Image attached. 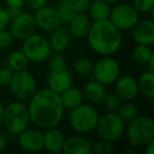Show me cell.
<instances>
[{
	"instance_id": "d4e9b609",
	"label": "cell",
	"mask_w": 154,
	"mask_h": 154,
	"mask_svg": "<svg viewBox=\"0 0 154 154\" xmlns=\"http://www.w3.org/2000/svg\"><path fill=\"white\" fill-rule=\"evenodd\" d=\"M29 59L21 50H15L9 55L8 58V64L9 68L13 72H18V71L26 70L29 66Z\"/></svg>"
},
{
	"instance_id": "5b68a950",
	"label": "cell",
	"mask_w": 154,
	"mask_h": 154,
	"mask_svg": "<svg viewBox=\"0 0 154 154\" xmlns=\"http://www.w3.org/2000/svg\"><path fill=\"white\" fill-rule=\"evenodd\" d=\"M99 118L98 111L91 103H84L70 110L69 125L78 134H87L95 130Z\"/></svg>"
},
{
	"instance_id": "30bf717a",
	"label": "cell",
	"mask_w": 154,
	"mask_h": 154,
	"mask_svg": "<svg viewBox=\"0 0 154 154\" xmlns=\"http://www.w3.org/2000/svg\"><path fill=\"white\" fill-rule=\"evenodd\" d=\"M93 78L103 86H111L120 76V66L111 56H103L93 66Z\"/></svg>"
},
{
	"instance_id": "44dd1931",
	"label": "cell",
	"mask_w": 154,
	"mask_h": 154,
	"mask_svg": "<svg viewBox=\"0 0 154 154\" xmlns=\"http://www.w3.org/2000/svg\"><path fill=\"white\" fill-rule=\"evenodd\" d=\"M49 43L54 53H62L70 45V33L68 30L58 28L50 32Z\"/></svg>"
},
{
	"instance_id": "d6a6232c",
	"label": "cell",
	"mask_w": 154,
	"mask_h": 154,
	"mask_svg": "<svg viewBox=\"0 0 154 154\" xmlns=\"http://www.w3.org/2000/svg\"><path fill=\"white\" fill-rule=\"evenodd\" d=\"M113 151V146H112V143H110V141L100 139V140L96 141L95 143H92V153L108 154L112 153Z\"/></svg>"
},
{
	"instance_id": "8fae6325",
	"label": "cell",
	"mask_w": 154,
	"mask_h": 154,
	"mask_svg": "<svg viewBox=\"0 0 154 154\" xmlns=\"http://www.w3.org/2000/svg\"><path fill=\"white\" fill-rule=\"evenodd\" d=\"M9 31L16 40H24L29 36L33 35L36 31L34 16L28 12L18 14L16 17L12 18L9 24Z\"/></svg>"
},
{
	"instance_id": "ffe728a7",
	"label": "cell",
	"mask_w": 154,
	"mask_h": 154,
	"mask_svg": "<svg viewBox=\"0 0 154 154\" xmlns=\"http://www.w3.org/2000/svg\"><path fill=\"white\" fill-rule=\"evenodd\" d=\"M82 91L85 99H87L91 105L103 103V100L106 96V93H107L106 86H103V84H100L95 79L87 82Z\"/></svg>"
},
{
	"instance_id": "ee69618b",
	"label": "cell",
	"mask_w": 154,
	"mask_h": 154,
	"mask_svg": "<svg viewBox=\"0 0 154 154\" xmlns=\"http://www.w3.org/2000/svg\"><path fill=\"white\" fill-rule=\"evenodd\" d=\"M3 109H5V105L1 100H0V125L2 122V114H3Z\"/></svg>"
},
{
	"instance_id": "f1b7e54d",
	"label": "cell",
	"mask_w": 154,
	"mask_h": 154,
	"mask_svg": "<svg viewBox=\"0 0 154 154\" xmlns=\"http://www.w3.org/2000/svg\"><path fill=\"white\" fill-rule=\"evenodd\" d=\"M116 113L118 114L120 118L125 122V124H128L131 120L134 119L136 116H138V109L131 101H124L120 103L119 108L117 109Z\"/></svg>"
},
{
	"instance_id": "cb8c5ba5",
	"label": "cell",
	"mask_w": 154,
	"mask_h": 154,
	"mask_svg": "<svg viewBox=\"0 0 154 154\" xmlns=\"http://www.w3.org/2000/svg\"><path fill=\"white\" fill-rule=\"evenodd\" d=\"M137 87H138V93L146 97V98L153 99L154 98V72L152 71H146L145 73L139 76L137 79Z\"/></svg>"
},
{
	"instance_id": "60d3db41",
	"label": "cell",
	"mask_w": 154,
	"mask_h": 154,
	"mask_svg": "<svg viewBox=\"0 0 154 154\" xmlns=\"http://www.w3.org/2000/svg\"><path fill=\"white\" fill-rule=\"evenodd\" d=\"M7 146H8L7 137H5L2 133H0V153L7 149Z\"/></svg>"
},
{
	"instance_id": "ba28073f",
	"label": "cell",
	"mask_w": 154,
	"mask_h": 154,
	"mask_svg": "<svg viewBox=\"0 0 154 154\" xmlns=\"http://www.w3.org/2000/svg\"><path fill=\"white\" fill-rule=\"evenodd\" d=\"M9 87L12 95L20 101L29 100L37 91L36 79L28 70L14 72Z\"/></svg>"
},
{
	"instance_id": "7bdbcfd3",
	"label": "cell",
	"mask_w": 154,
	"mask_h": 154,
	"mask_svg": "<svg viewBox=\"0 0 154 154\" xmlns=\"http://www.w3.org/2000/svg\"><path fill=\"white\" fill-rule=\"evenodd\" d=\"M146 66H148V69H149V71H152V72H154V55L152 56L151 58L149 59V61L147 62V64Z\"/></svg>"
},
{
	"instance_id": "484cf974",
	"label": "cell",
	"mask_w": 154,
	"mask_h": 154,
	"mask_svg": "<svg viewBox=\"0 0 154 154\" xmlns=\"http://www.w3.org/2000/svg\"><path fill=\"white\" fill-rule=\"evenodd\" d=\"M154 55L151 45H136L132 51V58L138 64H147L149 59Z\"/></svg>"
},
{
	"instance_id": "ac0fdd59",
	"label": "cell",
	"mask_w": 154,
	"mask_h": 154,
	"mask_svg": "<svg viewBox=\"0 0 154 154\" xmlns=\"http://www.w3.org/2000/svg\"><path fill=\"white\" fill-rule=\"evenodd\" d=\"M63 133L56 127L45 129L43 132V149L49 153H60L64 143Z\"/></svg>"
},
{
	"instance_id": "7402d4cb",
	"label": "cell",
	"mask_w": 154,
	"mask_h": 154,
	"mask_svg": "<svg viewBox=\"0 0 154 154\" xmlns=\"http://www.w3.org/2000/svg\"><path fill=\"white\" fill-rule=\"evenodd\" d=\"M59 95L64 110H72L82 105L85 101L82 91L72 86L66 90H64L63 92H61Z\"/></svg>"
},
{
	"instance_id": "ab89813d",
	"label": "cell",
	"mask_w": 154,
	"mask_h": 154,
	"mask_svg": "<svg viewBox=\"0 0 154 154\" xmlns=\"http://www.w3.org/2000/svg\"><path fill=\"white\" fill-rule=\"evenodd\" d=\"M8 7H15V8H23L26 5V0H5Z\"/></svg>"
},
{
	"instance_id": "3957f363",
	"label": "cell",
	"mask_w": 154,
	"mask_h": 154,
	"mask_svg": "<svg viewBox=\"0 0 154 154\" xmlns=\"http://www.w3.org/2000/svg\"><path fill=\"white\" fill-rule=\"evenodd\" d=\"M31 124L28 107L21 101H12L5 106L2 114V122L10 136H17L19 133L29 128Z\"/></svg>"
},
{
	"instance_id": "4fadbf2b",
	"label": "cell",
	"mask_w": 154,
	"mask_h": 154,
	"mask_svg": "<svg viewBox=\"0 0 154 154\" xmlns=\"http://www.w3.org/2000/svg\"><path fill=\"white\" fill-rule=\"evenodd\" d=\"M19 147L28 153H37L43 149V132L38 129L26 128L17 135Z\"/></svg>"
},
{
	"instance_id": "8992f818",
	"label": "cell",
	"mask_w": 154,
	"mask_h": 154,
	"mask_svg": "<svg viewBox=\"0 0 154 154\" xmlns=\"http://www.w3.org/2000/svg\"><path fill=\"white\" fill-rule=\"evenodd\" d=\"M125 129H126L125 122L118 116L116 112L113 111H109L103 116H99L95 127V131L99 138L110 143L119 140L124 135Z\"/></svg>"
},
{
	"instance_id": "f6af8a7d",
	"label": "cell",
	"mask_w": 154,
	"mask_h": 154,
	"mask_svg": "<svg viewBox=\"0 0 154 154\" xmlns=\"http://www.w3.org/2000/svg\"><path fill=\"white\" fill-rule=\"evenodd\" d=\"M103 1H106V2L110 3V5H116V3H118L120 1V0H103Z\"/></svg>"
},
{
	"instance_id": "9c48e42d",
	"label": "cell",
	"mask_w": 154,
	"mask_h": 154,
	"mask_svg": "<svg viewBox=\"0 0 154 154\" xmlns=\"http://www.w3.org/2000/svg\"><path fill=\"white\" fill-rule=\"evenodd\" d=\"M109 20L115 28L122 31H130L139 21V13L129 3H116L111 8Z\"/></svg>"
},
{
	"instance_id": "52a82bcc",
	"label": "cell",
	"mask_w": 154,
	"mask_h": 154,
	"mask_svg": "<svg viewBox=\"0 0 154 154\" xmlns=\"http://www.w3.org/2000/svg\"><path fill=\"white\" fill-rule=\"evenodd\" d=\"M21 51L28 57L29 61L35 63L47 61L50 55L53 53L48 38L36 33L22 40Z\"/></svg>"
},
{
	"instance_id": "4316f807",
	"label": "cell",
	"mask_w": 154,
	"mask_h": 154,
	"mask_svg": "<svg viewBox=\"0 0 154 154\" xmlns=\"http://www.w3.org/2000/svg\"><path fill=\"white\" fill-rule=\"evenodd\" d=\"M56 9L61 18L62 23H69L77 14L74 9L73 0H60Z\"/></svg>"
},
{
	"instance_id": "9a60e30c",
	"label": "cell",
	"mask_w": 154,
	"mask_h": 154,
	"mask_svg": "<svg viewBox=\"0 0 154 154\" xmlns=\"http://www.w3.org/2000/svg\"><path fill=\"white\" fill-rule=\"evenodd\" d=\"M132 37L136 45H152L154 43V22L152 19L139 20L132 29Z\"/></svg>"
},
{
	"instance_id": "5bb4252c",
	"label": "cell",
	"mask_w": 154,
	"mask_h": 154,
	"mask_svg": "<svg viewBox=\"0 0 154 154\" xmlns=\"http://www.w3.org/2000/svg\"><path fill=\"white\" fill-rule=\"evenodd\" d=\"M114 92L122 101H131L138 94L137 80L130 75H120L114 82Z\"/></svg>"
},
{
	"instance_id": "e575fe53",
	"label": "cell",
	"mask_w": 154,
	"mask_h": 154,
	"mask_svg": "<svg viewBox=\"0 0 154 154\" xmlns=\"http://www.w3.org/2000/svg\"><path fill=\"white\" fill-rule=\"evenodd\" d=\"M13 73L14 72L10 68L0 69V86L9 87L12 77H13Z\"/></svg>"
},
{
	"instance_id": "e0dca14e",
	"label": "cell",
	"mask_w": 154,
	"mask_h": 154,
	"mask_svg": "<svg viewBox=\"0 0 154 154\" xmlns=\"http://www.w3.org/2000/svg\"><path fill=\"white\" fill-rule=\"evenodd\" d=\"M66 154H91L92 143L82 134L66 137L62 151Z\"/></svg>"
},
{
	"instance_id": "7c38bea8",
	"label": "cell",
	"mask_w": 154,
	"mask_h": 154,
	"mask_svg": "<svg viewBox=\"0 0 154 154\" xmlns=\"http://www.w3.org/2000/svg\"><path fill=\"white\" fill-rule=\"evenodd\" d=\"M34 20L36 28L40 29L43 32H52L61 26V18H60L56 8L50 5H43L39 9L35 10Z\"/></svg>"
},
{
	"instance_id": "4dcf8cb0",
	"label": "cell",
	"mask_w": 154,
	"mask_h": 154,
	"mask_svg": "<svg viewBox=\"0 0 154 154\" xmlns=\"http://www.w3.org/2000/svg\"><path fill=\"white\" fill-rule=\"evenodd\" d=\"M122 103V100L118 97V95L115 92H110V93L107 92L105 98L103 100V103L105 105L106 109L108 111H113V112L117 111V109L119 108Z\"/></svg>"
},
{
	"instance_id": "d590c367",
	"label": "cell",
	"mask_w": 154,
	"mask_h": 154,
	"mask_svg": "<svg viewBox=\"0 0 154 154\" xmlns=\"http://www.w3.org/2000/svg\"><path fill=\"white\" fill-rule=\"evenodd\" d=\"M91 0H73L74 9L77 14H86L90 7Z\"/></svg>"
},
{
	"instance_id": "2e32d148",
	"label": "cell",
	"mask_w": 154,
	"mask_h": 154,
	"mask_svg": "<svg viewBox=\"0 0 154 154\" xmlns=\"http://www.w3.org/2000/svg\"><path fill=\"white\" fill-rule=\"evenodd\" d=\"M73 85V77L66 69L59 71H49L48 75V88L60 94Z\"/></svg>"
},
{
	"instance_id": "8d00e7d4",
	"label": "cell",
	"mask_w": 154,
	"mask_h": 154,
	"mask_svg": "<svg viewBox=\"0 0 154 154\" xmlns=\"http://www.w3.org/2000/svg\"><path fill=\"white\" fill-rule=\"evenodd\" d=\"M10 21H11V18L8 14L7 9L0 8V31L7 29L10 24Z\"/></svg>"
},
{
	"instance_id": "b9f144b4",
	"label": "cell",
	"mask_w": 154,
	"mask_h": 154,
	"mask_svg": "<svg viewBox=\"0 0 154 154\" xmlns=\"http://www.w3.org/2000/svg\"><path fill=\"white\" fill-rule=\"evenodd\" d=\"M143 148H145L146 154H154V139L150 140Z\"/></svg>"
},
{
	"instance_id": "f546056e",
	"label": "cell",
	"mask_w": 154,
	"mask_h": 154,
	"mask_svg": "<svg viewBox=\"0 0 154 154\" xmlns=\"http://www.w3.org/2000/svg\"><path fill=\"white\" fill-rule=\"evenodd\" d=\"M47 61L49 71H59L66 69V60L60 53H52Z\"/></svg>"
},
{
	"instance_id": "f35d334b",
	"label": "cell",
	"mask_w": 154,
	"mask_h": 154,
	"mask_svg": "<svg viewBox=\"0 0 154 154\" xmlns=\"http://www.w3.org/2000/svg\"><path fill=\"white\" fill-rule=\"evenodd\" d=\"M7 12L9 14L10 18H14L18 15L19 13L22 12V8H15V7H8L7 8Z\"/></svg>"
},
{
	"instance_id": "74e56055",
	"label": "cell",
	"mask_w": 154,
	"mask_h": 154,
	"mask_svg": "<svg viewBox=\"0 0 154 154\" xmlns=\"http://www.w3.org/2000/svg\"><path fill=\"white\" fill-rule=\"evenodd\" d=\"M48 3V0H26V5H28L30 9L37 10L39 8L43 7Z\"/></svg>"
},
{
	"instance_id": "603a6c76",
	"label": "cell",
	"mask_w": 154,
	"mask_h": 154,
	"mask_svg": "<svg viewBox=\"0 0 154 154\" xmlns=\"http://www.w3.org/2000/svg\"><path fill=\"white\" fill-rule=\"evenodd\" d=\"M89 17L93 21H101L109 19L111 13V5L103 0H93L89 7Z\"/></svg>"
},
{
	"instance_id": "83f0119b",
	"label": "cell",
	"mask_w": 154,
	"mask_h": 154,
	"mask_svg": "<svg viewBox=\"0 0 154 154\" xmlns=\"http://www.w3.org/2000/svg\"><path fill=\"white\" fill-rule=\"evenodd\" d=\"M94 63L90 58L78 57L73 62V71L79 76H90L92 75Z\"/></svg>"
},
{
	"instance_id": "6da1fadb",
	"label": "cell",
	"mask_w": 154,
	"mask_h": 154,
	"mask_svg": "<svg viewBox=\"0 0 154 154\" xmlns=\"http://www.w3.org/2000/svg\"><path fill=\"white\" fill-rule=\"evenodd\" d=\"M26 107L31 122L39 129L57 127L63 117L64 108L60 95L49 88L37 90Z\"/></svg>"
},
{
	"instance_id": "1f68e13d",
	"label": "cell",
	"mask_w": 154,
	"mask_h": 154,
	"mask_svg": "<svg viewBox=\"0 0 154 154\" xmlns=\"http://www.w3.org/2000/svg\"><path fill=\"white\" fill-rule=\"evenodd\" d=\"M132 5L138 13L147 14L153 11L154 0H132Z\"/></svg>"
},
{
	"instance_id": "7a4b0ae2",
	"label": "cell",
	"mask_w": 154,
	"mask_h": 154,
	"mask_svg": "<svg viewBox=\"0 0 154 154\" xmlns=\"http://www.w3.org/2000/svg\"><path fill=\"white\" fill-rule=\"evenodd\" d=\"M86 38L91 50L101 56L114 55L122 43V32L109 19L93 21Z\"/></svg>"
},
{
	"instance_id": "836d02e7",
	"label": "cell",
	"mask_w": 154,
	"mask_h": 154,
	"mask_svg": "<svg viewBox=\"0 0 154 154\" xmlns=\"http://www.w3.org/2000/svg\"><path fill=\"white\" fill-rule=\"evenodd\" d=\"M13 36L10 33L9 30L5 29V30L0 31V49H8L12 45L13 43Z\"/></svg>"
},
{
	"instance_id": "277c9868",
	"label": "cell",
	"mask_w": 154,
	"mask_h": 154,
	"mask_svg": "<svg viewBox=\"0 0 154 154\" xmlns=\"http://www.w3.org/2000/svg\"><path fill=\"white\" fill-rule=\"evenodd\" d=\"M129 143L134 148H143L154 139V120L151 116H136L125 129Z\"/></svg>"
},
{
	"instance_id": "d6986e66",
	"label": "cell",
	"mask_w": 154,
	"mask_h": 154,
	"mask_svg": "<svg viewBox=\"0 0 154 154\" xmlns=\"http://www.w3.org/2000/svg\"><path fill=\"white\" fill-rule=\"evenodd\" d=\"M69 33L71 36L78 39H84L88 36L91 28V19L86 14H76L69 22Z\"/></svg>"
}]
</instances>
